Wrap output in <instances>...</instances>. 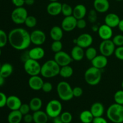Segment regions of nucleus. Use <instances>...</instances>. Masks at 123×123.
<instances>
[{
	"mask_svg": "<svg viewBox=\"0 0 123 123\" xmlns=\"http://www.w3.org/2000/svg\"><path fill=\"white\" fill-rule=\"evenodd\" d=\"M8 40L11 46L18 50H24L31 44L30 33L23 28L11 30L8 34Z\"/></svg>",
	"mask_w": 123,
	"mask_h": 123,
	"instance_id": "nucleus-1",
	"label": "nucleus"
},
{
	"mask_svg": "<svg viewBox=\"0 0 123 123\" xmlns=\"http://www.w3.org/2000/svg\"><path fill=\"white\" fill-rule=\"evenodd\" d=\"M60 67L54 60L46 61L41 67L40 74L45 78H52L58 75Z\"/></svg>",
	"mask_w": 123,
	"mask_h": 123,
	"instance_id": "nucleus-2",
	"label": "nucleus"
},
{
	"mask_svg": "<svg viewBox=\"0 0 123 123\" xmlns=\"http://www.w3.org/2000/svg\"><path fill=\"white\" fill-rule=\"evenodd\" d=\"M108 118L113 123H123V107L121 105L115 103L108 107L106 111Z\"/></svg>",
	"mask_w": 123,
	"mask_h": 123,
	"instance_id": "nucleus-3",
	"label": "nucleus"
},
{
	"mask_svg": "<svg viewBox=\"0 0 123 123\" xmlns=\"http://www.w3.org/2000/svg\"><path fill=\"white\" fill-rule=\"evenodd\" d=\"M85 82L91 86L97 85L102 79V72L100 69L91 66L89 67L84 73Z\"/></svg>",
	"mask_w": 123,
	"mask_h": 123,
	"instance_id": "nucleus-4",
	"label": "nucleus"
},
{
	"mask_svg": "<svg viewBox=\"0 0 123 123\" xmlns=\"http://www.w3.org/2000/svg\"><path fill=\"white\" fill-rule=\"evenodd\" d=\"M56 92L62 101L67 102L73 98V88L67 82L61 81L56 86Z\"/></svg>",
	"mask_w": 123,
	"mask_h": 123,
	"instance_id": "nucleus-5",
	"label": "nucleus"
},
{
	"mask_svg": "<svg viewBox=\"0 0 123 123\" xmlns=\"http://www.w3.org/2000/svg\"><path fill=\"white\" fill-rule=\"evenodd\" d=\"M62 106L61 102L56 99L49 101L46 105L45 112L49 117L54 118L59 116L62 113Z\"/></svg>",
	"mask_w": 123,
	"mask_h": 123,
	"instance_id": "nucleus-6",
	"label": "nucleus"
},
{
	"mask_svg": "<svg viewBox=\"0 0 123 123\" xmlns=\"http://www.w3.org/2000/svg\"><path fill=\"white\" fill-rule=\"evenodd\" d=\"M41 67L42 66L37 60L29 58L24 62V70L30 76L39 75L40 74Z\"/></svg>",
	"mask_w": 123,
	"mask_h": 123,
	"instance_id": "nucleus-7",
	"label": "nucleus"
},
{
	"mask_svg": "<svg viewBox=\"0 0 123 123\" xmlns=\"http://www.w3.org/2000/svg\"><path fill=\"white\" fill-rule=\"evenodd\" d=\"M28 16V11L24 7H16V8L12 11L11 14V19L12 21L17 25L24 24Z\"/></svg>",
	"mask_w": 123,
	"mask_h": 123,
	"instance_id": "nucleus-8",
	"label": "nucleus"
},
{
	"mask_svg": "<svg viewBox=\"0 0 123 123\" xmlns=\"http://www.w3.org/2000/svg\"><path fill=\"white\" fill-rule=\"evenodd\" d=\"M115 47L111 39L103 40L99 45V51L102 55L109 57L114 54Z\"/></svg>",
	"mask_w": 123,
	"mask_h": 123,
	"instance_id": "nucleus-9",
	"label": "nucleus"
},
{
	"mask_svg": "<svg viewBox=\"0 0 123 123\" xmlns=\"http://www.w3.org/2000/svg\"><path fill=\"white\" fill-rule=\"evenodd\" d=\"M31 43L37 46L43 44L46 40V36L44 31L40 30H36L30 33Z\"/></svg>",
	"mask_w": 123,
	"mask_h": 123,
	"instance_id": "nucleus-10",
	"label": "nucleus"
},
{
	"mask_svg": "<svg viewBox=\"0 0 123 123\" xmlns=\"http://www.w3.org/2000/svg\"><path fill=\"white\" fill-rule=\"evenodd\" d=\"M54 60L60 67L70 65V64L73 61L70 55L62 50L55 53Z\"/></svg>",
	"mask_w": 123,
	"mask_h": 123,
	"instance_id": "nucleus-11",
	"label": "nucleus"
},
{
	"mask_svg": "<svg viewBox=\"0 0 123 123\" xmlns=\"http://www.w3.org/2000/svg\"><path fill=\"white\" fill-rule=\"evenodd\" d=\"M93 43V38L90 34L83 33L79 35L76 38V44L81 47L83 49H86L91 46Z\"/></svg>",
	"mask_w": 123,
	"mask_h": 123,
	"instance_id": "nucleus-12",
	"label": "nucleus"
},
{
	"mask_svg": "<svg viewBox=\"0 0 123 123\" xmlns=\"http://www.w3.org/2000/svg\"><path fill=\"white\" fill-rule=\"evenodd\" d=\"M77 19L73 15L66 16L61 22V26L64 31L70 32L76 28Z\"/></svg>",
	"mask_w": 123,
	"mask_h": 123,
	"instance_id": "nucleus-13",
	"label": "nucleus"
},
{
	"mask_svg": "<svg viewBox=\"0 0 123 123\" xmlns=\"http://www.w3.org/2000/svg\"><path fill=\"white\" fill-rule=\"evenodd\" d=\"M97 33L102 40H110L113 36V30L111 27L105 24L99 26Z\"/></svg>",
	"mask_w": 123,
	"mask_h": 123,
	"instance_id": "nucleus-14",
	"label": "nucleus"
},
{
	"mask_svg": "<svg viewBox=\"0 0 123 123\" xmlns=\"http://www.w3.org/2000/svg\"><path fill=\"white\" fill-rule=\"evenodd\" d=\"M44 81L40 76H30L28 80V85L31 90L34 91L41 90L43 86Z\"/></svg>",
	"mask_w": 123,
	"mask_h": 123,
	"instance_id": "nucleus-15",
	"label": "nucleus"
},
{
	"mask_svg": "<svg viewBox=\"0 0 123 123\" xmlns=\"http://www.w3.org/2000/svg\"><path fill=\"white\" fill-rule=\"evenodd\" d=\"M22 104V103L21 100L18 96L12 95L7 97L6 106L11 111L19 110Z\"/></svg>",
	"mask_w": 123,
	"mask_h": 123,
	"instance_id": "nucleus-16",
	"label": "nucleus"
},
{
	"mask_svg": "<svg viewBox=\"0 0 123 123\" xmlns=\"http://www.w3.org/2000/svg\"><path fill=\"white\" fill-rule=\"evenodd\" d=\"M48 14L52 16H56L61 13L62 10V4L58 1L50 2L46 8Z\"/></svg>",
	"mask_w": 123,
	"mask_h": 123,
	"instance_id": "nucleus-17",
	"label": "nucleus"
},
{
	"mask_svg": "<svg viewBox=\"0 0 123 123\" xmlns=\"http://www.w3.org/2000/svg\"><path fill=\"white\" fill-rule=\"evenodd\" d=\"M94 9L100 13H106L109 10L110 4L108 0H94L93 2Z\"/></svg>",
	"mask_w": 123,
	"mask_h": 123,
	"instance_id": "nucleus-18",
	"label": "nucleus"
},
{
	"mask_svg": "<svg viewBox=\"0 0 123 123\" xmlns=\"http://www.w3.org/2000/svg\"><path fill=\"white\" fill-rule=\"evenodd\" d=\"M91 62L92 66L102 70L105 68L108 65V57L101 54V55H97Z\"/></svg>",
	"mask_w": 123,
	"mask_h": 123,
	"instance_id": "nucleus-19",
	"label": "nucleus"
},
{
	"mask_svg": "<svg viewBox=\"0 0 123 123\" xmlns=\"http://www.w3.org/2000/svg\"><path fill=\"white\" fill-rule=\"evenodd\" d=\"M28 55L30 58L38 61L44 57L45 55V51L43 48L37 46L29 50Z\"/></svg>",
	"mask_w": 123,
	"mask_h": 123,
	"instance_id": "nucleus-20",
	"label": "nucleus"
},
{
	"mask_svg": "<svg viewBox=\"0 0 123 123\" xmlns=\"http://www.w3.org/2000/svg\"><path fill=\"white\" fill-rule=\"evenodd\" d=\"M120 18L117 14L114 13H111L107 14L105 18V24L113 28L117 27L119 22L120 21Z\"/></svg>",
	"mask_w": 123,
	"mask_h": 123,
	"instance_id": "nucleus-21",
	"label": "nucleus"
},
{
	"mask_svg": "<svg viewBox=\"0 0 123 123\" xmlns=\"http://www.w3.org/2000/svg\"><path fill=\"white\" fill-rule=\"evenodd\" d=\"M70 55L73 61H80L85 56V52L84 49L78 45H76L72 48Z\"/></svg>",
	"mask_w": 123,
	"mask_h": 123,
	"instance_id": "nucleus-22",
	"label": "nucleus"
},
{
	"mask_svg": "<svg viewBox=\"0 0 123 123\" xmlns=\"http://www.w3.org/2000/svg\"><path fill=\"white\" fill-rule=\"evenodd\" d=\"M87 10L86 7L84 4L76 5L75 7L73 8V16L78 20V19H84L86 14Z\"/></svg>",
	"mask_w": 123,
	"mask_h": 123,
	"instance_id": "nucleus-23",
	"label": "nucleus"
},
{
	"mask_svg": "<svg viewBox=\"0 0 123 123\" xmlns=\"http://www.w3.org/2000/svg\"><path fill=\"white\" fill-rule=\"evenodd\" d=\"M64 30L61 26H54L50 30V37L53 41H61L63 37Z\"/></svg>",
	"mask_w": 123,
	"mask_h": 123,
	"instance_id": "nucleus-24",
	"label": "nucleus"
},
{
	"mask_svg": "<svg viewBox=\"0 0 123 123\" xmlns=\"http://www.w3.org/2000/svg\"><path fill=\"white\" fill-rule=\"evenodd\" d=\"M90 111L93 115L94 117H102L105 112V107L100 102H95L91 105Z\"/></svg>",
	"mask_w": 123,
	"mask_h": 123,
	"instance_id": "nucleus-25",
	"label": "nucleus"
},
{
	"mask_svg": "<svg viewBox=\"0 0 123 123\" xmlns=\"http://www.w3.org/2000/svg\"><path fill=\"white\" fill-rule=\"evenodd\" d=\"M32 116L34 123H47L49 118L46 112L41 110L34 112Z\"/></svg>",
	"mask_w": 123,
	"mask_h": 123,
	"instance_id": "nucleus-26",
	"label": "nucleus"
},
{
	"mask_svg": "<svg viewBox=\"0 0 123 123\" xmlns=\"http://www.w3.org/2000/svg\"><path fill=\"white\" fill-rule=\"evenodd\" d=\"M23 119V115L19 110L11 111L7 117L8 123H20Z\"/></svg>",
	"mask_w": 123,
	"mask_h": 123,
	"instance_id": "nucleus-27",
	"label": "nucleus"
},
{
	"mask_svg": "<svg viewBox=\"0 0 123 123\" xmlns=\"http://www.w3.org/2000/svg\"><path fill=\"white\" fill-rule=\"evenodd\" d=\"M13 72V67L11 64L4 63L1 65L0 68V74L5 78H8Z\"/></svg>",
	"mask_w": 123,
	"mask_h": 123,
	"instance_id": "nucleus-28",
	"label": "nucleus"
},
{
	"mask_svg": "<svg viewBox=\"0 0 123 123\" xmlns=\"http://www.w3.org/2000/svg\"><path fill=\"white\" fill-rule=\"evenodd\" d=\"M29 105H30L31 111L36 112L40 110L42 105H43V102H42V99L39 97H33L30 100Z\"/></svg>",
	"mask_w": 123,
	"mask_h": 123,
	"instance_id": "nucleus-29",
	"label": "nucleus"
},
{
	"mask_svg": "<svg viewBox=\"0 0 123 123\" xmlns=\"http://www.w3.org/2000/svg\"><path fill=\"white\" fill-rule=\"evenodd\" d=\"M94 118L90 110L84 111L79 115V119L82 123H92Z\"/></svg>",
	"mask_w": 123,
	"mask_h": 123,
	"instance_id": "nucleus-30",
	"label": "nucleus"
},
{
	"mask_svg": "<svg viewBox=\"0 0 123 123\" xmlns=\"http://www.w3.org/2000/svg\"><path fill=\"white\" fill-rule=\"evenodd\" d=\"M73 74V69L70 65L61 67L59 75L63 78H69Z\"/></svg>",
	"mask_w": 123,
	"mask_h": 123,
	"instance_id": "nucleus-31",
	"label": "nucleus"
},
{
	"mask_svg": "<svg viewBox=\"0 0 123 123\" xmlns=\"http://www.w3.org/2000/svg\"><path fill=\"white\" fill-rule=\"evenodd\" d=\"M97 55V52L95 48L90 46L86 49V51L85 52V56H86L88 60L91 61Z\"/></svg>",
	"mask_w": 123,
	"mask_h": 123,
	"instance_id": "nucleus-32",
	"label": "nucleus"
},
{
	"mask_svg": "<svg viewBox=\"0 0 123 123\" xmlns=\"http://www.w3.org/2000/svg\"><path fill=\"white\" fill-rule=\"evenodd\" d=\"M73 8H72V6L67 3L62 4V10L61 13L66 16H70L73 15Z\"/></svg>",
	"mask_w": 123,
	"mask_h": 123,
	"instance_id": "nucleus-33",
	"label": "nucleus"
},
{
	"mask_svg": "<svg viewBox=\"0 0 123 123\" xmlns=\"http://www.w3.org/2000/svg\"><path fill=\"white\" fill-rule=\"evenodd\" d=\"M24 24L28 28H32L36 26L37 24V20L36 17L33 16H28L26 18Z\"/></svg>",
	"mask_w": 123,
	"mask_h": 123,
	"instance_id": "nucleus-34",
	"label": "nucleus"
},
{
	"mask_svg": "<svg viewBox=\"0 0 123 123\" xmlns=\"http://www.w3.org/2000/svg\"><path fill=\"white\" fill-rule=\"evenodd\" d=\"M8 42V34L4 30L0 29V48H4Z\"/></svg>",
	"mask_w": 123,
	"mask_h": 123,
	"instance_id": "nucleus-35",
	"label": "nucleus"
},
{
	"mask_svg": "<svg viewBox=\"0 0 123 123\" xmlns=\"http://www.w3.org/2000/svg\"><path fill=\"white\" fill-rule=\"evenodd\" d=\"M51 50L54 53H57L62 50V43L61 41H54L50 46Z\"/></svg>",
	"mask_w": 123,
	"mask_h": 123,
	"instance_id": "nucleus-36",
	"label": "nucleus"
},
{
	"mask_svg": "<svg viewBox=\"0 0 123 123\" xmlns=\"http://www.w3.org/2000/svg\"><path fill=\"white\" fill-rule=\"evenodd\" d=\"M61 120L63 123H70L73 120V116L72 114L69 112H62L60 115Z\"/></svg>",
	"mask_w": 123,
	"mask_h": 123,
	"instance_id": "nucleus-37",
	"label": "nucleus"
},
{
	"mask_svg": "<svg viewBox=\"0 0 123 123\" xmlns=\"http://www.w3.org/2000/svg\"><path fill=\"white\" fill-rule=\"evenodd\" d=\"M114 101L119 105H123V90L116 91L114 96Z\"/></svg>",
	"mask_w": 123,
	"mask_h": 123,
	"instance_id": "nucleus-38",
	"label": "nucleus"
},
{
	"mask_svg": "<svg viewBox=\"0 0 123 123\" xmlns=\"http://www.w3.org/2000/svg\"><path fill=\"white\" fill-rule=\"evenodd\" d=\"M97 12H96V10L92 9L89 12L88 14V19L90 23L92 24H95L97 22Z\"/></svg>",
	"mask_w": 123,
	"mask_h": 123,
	"instance_id": "nucleus-39",
	"label": "nucleus"
},
{
	"mask_svg": "<svg viewBox=\"0 0 123 123\" xmlns=\"http://www.w3.org/2000/svg\"><path fill=\"white\" fill-rule=\"evenodd\" d=\"M115 46H123V35L117 34L114 36L112 39Z\"/></svg>",
	"mask_w": 123,
	"mask_h": 123,
	"instance_id": "nucleus-40",
	"label": "nucleus"
},
{
	"mask_svg": "<svg viewBox=\"0 0 123 123\" xmlns=\"http://www.w3.org/2000/svg\"><path fill=\"white\" fill-rule=\"evenodd\" d=\"M19 110L21 112V114H22L23 116H24V115H26V114H29L30 111H31V109H30L29 104H27V103H22V105L20 106Z\"/></svg>",
	"mask_w": 123,
	"mask_h": 123,
	"instance_id": "nucleus-41",
	"label": "nucleus"
},
{
	"mask_svg": "<svg viewBox=\"0 0 123 123\" xmlns=\"http://www.w3.org/2000/svg\"><path fill=\"white\" fill-rule=\"evenodd\" d=\"M114 54H115L117 58L123 61V46L117 47L115 49V52H114Z\"/></svg>",
	"mask_w": 123,
	"mask_h": 123,
	"instance_id": "nucleus-42",
	"label": "nucleus"
},
{
	"mask_svg": "<svg viewBox=\"0 0 123 123\" xmlns=\"http://www.w3.org/2000/svg\"><path fill=\"white\" fill-rule=\"evenodd\" d=\"M53 86L52 84H51L49 82H44V84H43V86H42V90L43 92H46V93H49V92H51L52 90Z\"/></svg>",
	"mask_w": 123,
	"mask_h": 123,
	"instance_id": "nucleus-43",
	"label": "nucleus"
},
{
	"mask_svg": "<svg viewBox=\"0 0 123 123\" xmlns=\"http://www.w3.org/2000/svg\"><path fill=\"white\" fill-rule=\"evenodd\" d=\"M83 94V90L80 86H76L73 88V95L74 97H80Z\"/></svg>",
	"mask_w": 123,
	"mask_h": 123,
	"instance_id": "nucleus-44",
	"label": "nucleus"
},
{
	"mask_svg": "<svg viewBox=\"0 0 123 123\" xmlns=\"http://www.w3.org/2000/svg\"><path fill=\"white\" fill-rule=\"evenodd\" d=\"M7 97L5 93L0 92V108H4L7 104Z\"/></svg>",
	"mask_w": 123,
	"mask_h": 123,
	"instance_id": "nucleus-45",
	"label": "nucleus"
},
{
	"mask_svg": "<svg viewBox=\"0 0 123 123\" xmlns=\"http://www.w3.org/2000/svg\"><path fill=\"white\" fill-rule=\"evenodd\" d=\"M86 26V22L84 19H78L77 20V25L76 28L80 29V30H83Z\"/></svg>",
	"mask_w": 123,
	"mask_h": 123,
	"instance_id": "nucleus-46",
	"label": "nucleus"
},
{
	"mask_svg": "<svg viewBox=\"0 0 123 123\" xmlns=\"http://www.w3.org/2000/svg\"><path fill=\"white\" fill-rule=\"evenodd\" d=\"M23 120L25 123H31L33 121V116L30 114H27L23 116Z\"/></svg>",
	"mask_w": 123,
	"mask_h": 123,
	"instance_id": "nucleus-47",
	"label": "nucleus"
},
{
	"mask_svg": "<svg viewBox=\"0 0 123 123\" xmlns=\"http://www.w3.org/2000/svg\"><path fill=\"white\" fill-rule=\"evenodd\" d=\"M12 2L16 7H23L25 4V0H12Z\"/></svg>",
	"mask_w": 123,
	"mask_h": 123,
	"instance_id": "nucleus-48",
	"label": "nucleus"
},
{
	"mask_svg": "<svg viewBox=\"0 0 123 123\" xmlns=\"http://www.w3.org/2000/svg\"><path fill=\"white\" fill-rule=\"evenodd\" d=\"M92 123H108V121L105 118L102 117H98L94 118Z\"/></svg>",
	"mask_w": 123,
	"mask_h": 123,
	"instance_id": "nucleus-49",
	"label": "nucleus"
},
{
	"mask_svg": "<svg viewBox=\"0 0 123 123\" xmlns=\"http://www.w3.org/2000/svg\"><path fill=\"white\" fill-rule=\"evenodd\" d=\"M53 123H63L61 117H60V115L53 118Z\"/></svg>",
	"mask_w": 123,
	"mask_h": 123,
	"instance_id": "nucleus-50",
	"label": "nucleus"
},
{
	"mask_svg": "<svg viewBox=\"0 0 123 123\" xmlns=\"http://www.w3.org/2000/svg\"><path fill=\"white\" fill-rule=\"evenodd\" d=\"M117 27L118 28L119 30H120V31L123 32V19H121V20H120Z\"/></svg>",
	"mask_w": 123,
	"mask_h": 123,
	"instance_id": "nucleus-51",
	"label": "nucleus"
},
{
	"mask_svg": "<svg viewBox=\"0 0 123 123\" xmlns=\"http://www.w3.org/2000/svg\"><path fill=\"white\" fill-rule=\"evenodd\" d=\"M98 28H99V26H98V25L97 24H94L92 26V28H91V30L93 32H97L98 30Z\"/></svg>",
	"mask_w": 123,
	"mask_h": 123,
	"instance_id": "nucleus-52",
	"label": "nucleus"
},
{
	"mask_svg": "<svg viewBox=\"0 0 123 123\" xmlns=\"http://www.w3.org/2000/svg\"><path fill=\"white\" fill-rule=\"evenodd\" d=\"M34 4V0H25V4L27 6H32Z\"/></svg>",
	"mask_w": 123,
	"mask_h": 123,
	"instance_id": "nucleus-53",
	"label": "nucleus"
},
{
	"mask_svg": "<svg viewBox=\"0 0 123 123\" xmlns=\"http://www.w3.org/2000/svg\"><path fill=\"white\" fill-rule=\"evenodd\" d=\"M5 79H6V78H5L4 77L2 76L0 74V87H1V86H2V85L4 84Z\"/></svg>",
	"mask_w": 123,
	"mask_h": 123,
	"instance_id": "nucleus-54",
	"label": "nucleus"
},
{
	"mask_svg": "<svg viewBox=\"0 0 123 123\" xmlns=\"http://www.w3.org/2000/svg\"><path fill=\"white\" fill-rule=\"evenodd\" d=\"M49 1H50V2H54V1H58V0H49Z\"/></svg>",
	"mask_w": 123,
	"mask_h": 123,
	"instance_id": "nucleus-55",
	"label": "nucleus"
},
{
	"mask_svg": "<svg viewBox=\"0 0 123 123\" xmlns=\"http://www.w3.org/2000/svg\"><path fill=\"white\" fill-rule=\"evenodd\" d=\"M121 87H122V88L123 90V80L122 81V82H121Z\"/></svg>",
	"mask_w": 123,
	"mask_h": 123,
	"instance_id": "nucleus-56",
	"label": "nucleus"
},
{
	"mask_svg": "<svg viewBox=\"0 0 123 123\" xmlns=\"http://www.w3.org/2000/svg\"><path fill=\"white\" fill-rule=\"evenodd\" d=\"M1 53H2V52H1V48H0V56H1Z\"/></svg>",
	"mask_w": 123,
	"mask_h": 123,
	"instance_id": "nucleus-57",
	"label": "nucleus"
},
{
	"mask_svg": "<svg viewBox=\"0 0 123 123\" xmlns=\"http://www.w3.org/2000/svg\"><path fill=\"white\" fill-rule=\"evenodd\" d=\"M116 1H123V0H116Z\"/></svg>",
	"mask_w": 123,
	"mask_h": 123,
	"instance_id": "nucleus-58",
	"label": "nucleus"
},
{
	"mask_svg": "<svg viewBox=\"0 0 123 123\" xmlns=\"http://www.w3.org/2000/svg\"><path fill=\"white\" fill-rule=\"evenodd\" d=\"M1 63H0V68H1Z\"/></svg>",
	"mask_w": 123,
	"mask_h": 123,
	"instance_id": "nucleus-59",
	"label": "nucleus"
},
{
	"mask_svg": "<svg viewBox=\"0 0 123 123\" xmlns=\"http://www.w3.org/2000/svg\"></svg>",
	"mask_w": 123,
	"mask_h": 123,
	"instance_id": "nucleus-60",
	"label": "nucleus"
}]
</instances>
